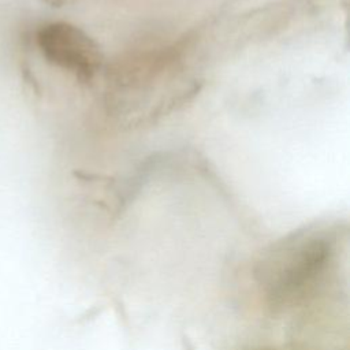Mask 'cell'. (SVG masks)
<instances>
[{
    "mask_svg": "<svg viewBox=\"0 0 350 350\" xmlns=\"http://www.w3.org/2000/svg\"><path fill=\"white\" fill-rule=\"evenodd\" d=\"M347 235L339 221H319L273 242L257 260L253 278L273 313L288 312L312 298L331 273Z\"/></svg>",
    "mask_w": 350,
    "mask_h": 350,
    "instance_id": "cell-1",
    "label": "cell"
},
{
    "mask_svg": "<svg viewBox=\"0 0 350 350\" xmlns=\"http://www.w3.org/2000/svg\"><path fill=\"white\" fill-rule=\"evenodd\" d=\"M37 42L48 62L74 72L81 81L92 79L100 68L98 45L74 25L49 23L38 31Z\"/></svg>",
    "mask_w": 350,
    "mask_h": 350,
    "instance_id": "cell-2",
    "label": "cell"
},
{
    "mask_svg": "<svg viewBox=\"0 0 350 350\" xmlns=\"http://www.w3.org/2000/svg\"><path fill=\"white\" fill-rule=\"evenodd\" d=\"M245 350H272V349H267V347H252V349H245Z\"/></svg>",
    "mask_w": 350,
    "mask_h": 350,
    "instance_id": "cell-3",
    "label": "cell"
}]
</instances>
